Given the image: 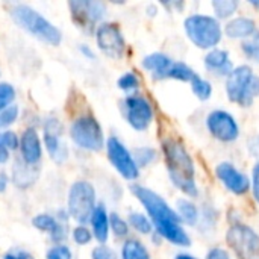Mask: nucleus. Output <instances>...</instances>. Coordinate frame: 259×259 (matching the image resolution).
Listing matches in <instances>:
<instances>
[{
	"instance_id": "nucleus-32",
	"label": "nucleus",
	"mask_w": 259,
	"mask_h": 259,
	"mask_svg": "<svg viewBox=\"0 0 259 259\" xmlns=\"http://www.w3.org/2000/svg\"><path fill=\"white\" fill-rule=\"evenodd\" d=\"M109 228L112 229V232L118 238H123V237H126L129 234V225L117 214L109 215Z\"/></svg>"
},
{
	"instance_id": "nucleus-13",
	"label": "nucleus",
	"mask_w": 259,
	"mask_h": 259,
	"mask_svg": "<svg viewBox=\"0 0 259 259\" xmlns=\"http://www.w3.org/2000/svg\"><path fill=\"white\" fill-rule=\"evenodd\" d=\"M70 9L77 26L88 32L96 27L106 11L102 2H70Z\"/></svg>"
},
{
	"instance_id": "nucleus-23",
	"label": "nucleus",
	"mask_w": 259,
	"mask_h": 259,
	"mask_svg": "<svg viewBox=\"0 0 259 259\" xmlns=\"http://www.w3.org/2000/svg\"><path fill=\"white\" fill-rule=\"evenodd\" d=\"M121 259H150V255L141 241L127 240L121 247Z\"/></svg>"
},
{
	"instance_id": "nucleus-11",
	"label": "nucleus",
	"mask_w": 259,
	"mask_h": 259,
	"mask_svg": "<svg viewBox=\"0 0 259 259\" xmlns=\"http://www.w3.org/2000/svg\"><path fill=\"white\" fill-rule=\"evenodd\" d=\"M124 117L131 127L135 131H146L153 120V108L152 103L143 96H127L123 102Z\"/></svg>"
},
{
	"instance_id": "nucleus-9",
	"label": "nucleus",
	"mask_w": 259,
	"mask_h": 259,
	"mask_svg": "<svg viewBox=\"0 0 259 259\" xmlns=\"http://www.w3.org/2000/svg\"><path fill=\"white\" fill-rule=\"evenodd\" d=\"M208 132L222 143H232L240 137V126L235 117L225 109H214L206 115Z\"/></svg>"
},
{
	"instance_id": "nucleus-24",
	"label": "nucleus",
	"mask_w": 259,
	"mask_h": 259,
	"mask_svg": "<svg viewBox=\"0 0 259 259\" xmlns=\"http://www.w3.org/2000/svg\"><path fill=\"white\" fill-rule=\"evenodd\" d=\"M35 181V170L33 165L23 162H15L14 167V182L18 187H29Z\"/></svg>"
},
{
	"instance_id": "nucleus-30",
	"label": "nucleus",
	"mask_w": 259,
	"mask_h": 259,
	"mask_svg": "<svg viewBox=\"0 0 259 259\" xmlns=\"http://www.w3.org/2000/svg\"><path fill=\"white\" fill-rule=\"evenodd\" d=\"M194 76H196V73L190 65H187L182 61H176L171 79H176V80H181V82H191L194 79Z\"/></svg>"
},
{
	"instance_id": "nucleus-25",
	"label": "nucleus",
	"mask_w": 259,
	"mask_h": 259,
	"mask_svg": "<svg viewBox=\"0 0 259 259\" xmlns=\"http://www.w3.org/2000/svg\"><path fill=\"white\" fill-rule=\"evenodd\" d=\"M217 18H229L235 14L240 6L238 0H214L211 3Z\"/></svg>"
},
{
	"instance_id": "nucleus-34",
	"label": "nucleus",
	"mask_w": 259,
	"mask_h": 259,
	"mask_svg": "<svg viewBox=\"0 0 259 259\" xmlns=\"http://www.w3.org/2000/svg\"><path fill=\"white\" fill-rule=\"evenodd\" d=\"M17 115H18V109L15 106H9V108L0 111V129L14 123Z\"/></svg>"
},
{
	"instance_id": "nucleus-39",
	"label": "nucleus",
	"mask_w": 259,
	"mask_h": 259,
	"mask_svg": "<svg viewBox=\"0 0 259 259\" xmlns=\"http://www.w3.org/2000/svg\"><path fill=\"white\" fill-rule=\"evenodd\" d=\"M250 187L253 191V197L259 203V161L255 164L253 171H252V179H250Z\"/></svg>"
},
{
	"instance_id": "nucleus-21",
	"label": "nucleus",
	"mask_w": 259,
	"mask_h": 259,
	"mask_svg": "<svg viewBox=\"0 0 259 259\" xmlns=\"http://www.w3.org/2000/svg\"><path fill=\"white\" fill-rule=\"evenodd\" d=\"M32 223H33L35 228H38V229H41V231H44V232H50L52 240L56 241V243L64 241V238H65V235H67L65 229H64L52 215H46V214L38 215V217L33 219Z\"/></svg>"
},
{
	"instance_id": "nucleus-31",
	"label": "nucleus",
	"mask_w": 259,
	"mask_h": 259,
	"mask_svg": "<svg viewBox=\"0 0 259 259\" xmlns=\"http://www.w3.org/2000/svg\"><path fill=\"white\" fill-rule=\"evenodd\" d=\"M117 85H118L120 90H123V91H126V93H134V91H137L138 87H140V79H138V76H137L135 73L127 71V73H124V74L118 79Z\"/></svg>"
},
{
	"instance_id": "nucleus-22",
	"label": "nucleus",
	"mask_w": 259,
	"mask_h": 259,
	"mask_svg": "<svg viewBox=\"0 0 259 259\" xmlns=\"http://www.w3.org/2000/svg\"><path fill=\"white\" fill-rule=\"evenodd\" d=\"M176 206H178L176 214L181 219L182 225L194 226V225L199 223V220H200L199 208L190 199H179L178 203H176Z\"/></svg>"
},
{
	"instance_id": "nucleus-35",
	"label": "nucleus",
	"mask_w": 259,
	"mask_h": 259,
	"mask_svg": "<svg viewBox=\"0 0 259 259\" xmlns=\"http://www.w3.org/2000/svg\"><path fill=\"white\" fill-rule=\"evenodd\" d=\"M73 238H74V241H76L77 244L83 246V244H88V243L91 241L93 235H91V232H90L85 226H79V228L74 229Z\"/></svg>"
},
{
	"instance_id": "nucleus-27",
	"label": "nucleus",
	"mask_w": 259,
	"mask_h": 259,
	"mask_svg": "<svg viewBox=\"0 0 259 259\" xmlns=\"http://www.w3.org/2000/svg\"><path fill=\"white\" fill-rule=\"evenodd\" d=\"M190 83H191V90H193L194 96L199 100L205 102V100H208L211 97V94H212V85L206 79H203L199 74H196L194 79Z\"/></svg>"
},
{
	"instance_id": "nucleus-42",
	"label": "nucleus",
	"mask_w": 259,
	"mask_h": 259,
	"mask_svg": "<svg viewBox=\"0 0 259 259\" xmlns=\"http://www.w3.org/2000/svg\"><path fill=\"white\" fill-rule=\"evenodd\" d=\"M9 159V149L3 144V141L0 140V164L8 162Z\"/></svg>"
},
{
	"instance_id": "nucleus-38",
	"label": "nucleus",
	"mask_w": 259,
	"mask_h": 259,
	"mask_svg": "<svg viewBox=\"0 0 259 259\" xmlns=\"http://www.w3.org/2000/svg\"><path fill=\"white\" fill-rule=\"evenodd\" d=\"M0 140L9 149V152L15 150L18 147V138H17V135L14 132H3V134H0Z\"/></svg>"
},
{
	"instance_id": "nucleus-33",
	"label": "nucleus",
	"mask_w": 259,
	"mask_h": 259,
	"mask_svg": "<svg viewBox=\"0 0 259 259\" xmlns=\"http://www.w3.org/2000/svg\"><path fill=\"white\" fill-rule=\"evenodd\" d=\"M15 90L9 83H0V111L9 108L8 105L14 100Z\"/></svg>"
},
{
	"instance_id": "nucleus-36",
	"label": "nucleus",
	"mask_w": 259,
	"mask_h": 259,
	"mask_svg": "<svg viewBox=\"0 0 259 259\" xmlns=\"http://www.w3.org/2000/svg\"><path fill=\"white\" fill-rule=\"evenodd\" d=\"M47 259H71V252L67 246H55L49 250Z\"/></svg>"
},
{
	"instance_id": "nucleus-17",
	"label": "nucleus",
	"mask_w": 259,
	"mask_h": 259,
	"mask_svg": "<svg viewBox=\"0 0 259 259\" xmlns=\"http://www.w3.org/2000/svg\"><path fill=\"white\" fill-rule=\"evenodd\" d=\"M205 67L208 71H211L215 76H229L234 70L231 56L228 50L223 49H212L205 56Z\"/></svg>"
},
{
	"instance_id": "nucleus-40",
	"label": "nucleus",
	"mask_w": 259,
	"mask_h": 259,
	"mask_svg": "<svg viewBox=\"0 0 259 259\" xmlns=\"http://www.w3.org/2000/svg\"><path fill=\"white\" fill-rule=\"evenodd\" d=\"M206 259H231V255L222 247H214L208 252Z\"/></svg>"
},
{
	"instance_id": "nucleus-14",
	"label": "nucleus",
	"mask_w": 259,
	"mask_h": 259,
	"mask_svg": "<svg viewBox=\"0 0 259 259\" xmlns=\"http://www.w3.org/2000/svg\"><path fill=\"white\" fill-rule=\"evenodd\" d=\"M219 181L235 196H243L250 190V179L231 162H220L215 168Z\"/></svg>"
},
{
	"instance_id": "nucleus-7",
	"label": "nucleus",
	"mask_w": 259,
	"mask_h": 259,
	"mask_svg": "<svg viewBox=\"0 0 259 259\" xmlns=\"http://www.w3.org/2000/svg\"><path fill=\"white\" fill-rule=\"evenodd\" d=\"M226 241L238 259H259V235L247 225L231 226Z\"/></svg>"
},
{
	"instance_id": "nucleus-4",
	"label": "nucleus",
	"mask_w": 259,
	"mask_h": 259,
	"mask_svg": "<svg viewBox=\"0 0 259 259\" xmlns=\"http://www.w3.org/2000/svg\"><path fill=\"white\" fill-rule=\"evenodd\" d=\"M226 93L231 102L241 106H250L259 94V77L255 76L252 67H234L231 74L226 77Z\"/></svg>"
},
{
	"instance_id": "nucleus-16",
	"label": "nucleus",
	"mask_w": 259,
	"mask_h": 259,
	"mask_svg": "<svg viewBox=\"0 0 259 259\" xmlns=\"http://www.w3.org/2000/svg\"><path fill=\"white\" fill-rule=\"evenodd\" d=\"M44 143L53 161L64 162L67 159V147L61 140V126L56 120L47 121L44 131Z\"/></svg>"
},
{
	"instance_id": "nucleus-15",
	"label": "nucleus",
	"mask_w": 259,
	"mask_h": 259,
	"mask_svg": "<svg viewBox=\"0 0 259 259\" xmlns=\"http://www.w3.org/2000/svg\"><path fill=\"white\" fill-rule=\"evenodd\" d=\"M175 65H176L175 59H171L168 55L159 53V52L150 53V55L144 56V59H143V67L158 80L171 79Z\"/></svg>"
},
{
	"instance_id": "nucleus-37",
	"label": "nucleus",
	"mask_w": 259,
	"mask_h": 259,
	"mask_svg": "<svg viewBox=\"0 0 259 259\" xmlns=\"http://www.w3.org/2000/svg\"><path fill=\"white\" fill-rule=\"evenodd\" d=\"M93 259H118L117 255L114 253V250H111L106 246H99L93 250Z\"/></svg>"
},
{
	"instance_id": "nucleus-1",
	"label": "nucleus",
	"mask_w": 259,
	"mask_h": 259,
	"mask_svg": "<svg viewBox=\"0 0 259 259\" xmlns=\"http://www.w3.org/2000/svg\"><path fill=\"white\" fill-rule=\"evenodd\" d=\"M131 190L144 206L147 217L150 219L159 237L165 238L175 246H190V235L184 229L176 211L165 202V199L143 185H132Z\"/></svg>"
},
{
	"instance_id": "nucleus-5",
	"label": "nucleus",
	"mask_w": 259,
	"mask_h": 259,
	"mask_svg": "<svg viewBox=\"0 0 259 259\" xmlns=\"http://www.w3.org/2000/svg\"><path fill=\"white\" fill-rule=\"evenodd\" d=\"M11 15L18 26L30 32L38 39L53 46L61 42V32L32 8L26 5H18L11 11Z\"/></svg>"
},
{
	"instance_id": "nucleus-20",
	"label": "nucleus",
	"mask_w": 259,
	"mask_h": 259,
	"mask_svg": "<svg viewBox=\"0 0 259 259\" xmlns=\"http://www.w3.org/2000/svg\"><path fill=\"white\" fill-rule=\"evenodd\" d=\"M90 222H91L93 234H94L96 240L103 244L108 240V235H109V215H108L103 205L96 206Z\"/></svg>"
},
{
	"instance_id": "nucleus-26",
	"label": "nucleus",
	"mask_w": 259,
	"mask_h": 259,
	"mask_svg": "<svg viewBox=\"0 0 259 259\" xmlns=\"http://www.w3.org/2000/svg\"><path fill=\"white\" fill-rule=\"evenodd\" d=\"M129 223L137 232H140L143 235H149L155 229L150 219L146 214H141V212H131L129 214Z\"/></svg>"
},
{
	"instance_id": "nucleus-44",
	"label": "nucleus",
	"mask_w": 259,
	"mask_h": 259,
	"mask_svg": "<svg viewBox=\"0 0 259 259\" xmlns=\"http://www.w3.org/2000/svg\"><path fill=\"white\" fill-rule=\"evenodd\" d=\"M175 259H197L194 258L193 255H190V253H179V255H176V258Z\"/></svg>"
},
{
	"instance_id": "nucleus-6",
	"label": "nucleus",
	"mask_w": 259,
	"mask_h": 259,
	"mask_svg": "<svg viewBox=\"0 0 259 259\" xmlns=\"http://www.w3.org/2000/svg\"><path fill=\"white\" fill-rule=\"evenodd\" d=\"M96 209V193L91 184L79 181L73 184L68 194V211L70 215L79 222L85 223L91 219Z\"/></svg>"
},
{
	"instance_id": "nucleus-8",
	"label": "nucleus",
	"mask_w": 259,
	"mask_h": 259,
	"mask_svg": "<svg viewBox=\"0 0 259 259\" xmlns=\"http://www.w3.org/2000/svg\"><path fill=\"white\" fill-rule=\"evenodd\" d=\"M71 140L82 149L99 152L105 144L103 131L96 118L80 117L71 124Z\"/></svg>"
},
{
	"instance_id": "nucleus-43",
	"label": "nucleus",
	"mask_w": 259,
	"mask_h": 259,
	"mask_svg": "<svg viewBox=\"0 0 259 259\" xmlns=\"http://www.w3.org/2000/svg\"><path fill=\"white\" fill-rule=\"evenodd\" d=\"M6 185H8V178H6L5 173H0V193L5 191Z\"/></svg>"
},
{
	"instance_id": "nucleus-12",
	"label": "nucleus",
	"mask_w": 259,
	"mask_h": 259,
	"mask_svg": "<svg viewBox=\"0 0 259 259\" xmlns=\"http://www.w3.org/2000/svg\"><path fill=\"white\" fill-rule=\"evenodd\" d=\"M96 39L99 49L112 59H120L126 52V41L120 27L114 23L99 24L96 30Z\"/></svg>"
},
{
	"instance_id": "nucleus-28",
	"label": "nucleus",
	"mask_w": 259,
	"mask_h": 259,
	"mask_svg": "<svg viewBox=\"0 0 259 259\" xmlns=\"http://www.w3.org/2000/svg\"><path fill=\"white\" fill-rule=\"evenodd\" d=\"M241 49H243V53L247 59L259 64V30H256V33L252 38L243 41Z\"/></svg>"
},
{
	"instance_id": "nucleus-10",
	"label": "nucleus",
	"mask_w": 259,
	"mask_h": 259,
	"mask_svg": "<svg viewBox=\"0 0 259 259\" xmlns=\"http://www.w3.org/2000/svg\"><path fill=\"white\" fill-rule=\"evenodd\" d=\"M108 158L115 170L127 181H135L140 176V167L137 165L134 155L126 149V146L115 137H111L106 143Z\"/></svg>"
},
{
	"instance_id": "nucleus-2",
	"label": "nucleus",
	"mask_w": 259,
	"mask_h": 259,
	"mask_svg": "<svg viewBox=\"0 0 259 259\" xmlns=\"http://www.w3.org/2000/svg\"><path fill=\"white\" fill-rule=\"evenodd\" d=\"M162 153L171 184L187 197H197L196 167L182 143L175 138H165L162 141Z\"/></svg>"
},
{
	"instance_id": "nucleus-19",
	"label": "nucleus",
	"mask_w": 259,
	"mask_h": 259,
	"mask_svg": "<svg viewBox=\"0 0 259 259\" xmlns=\"http://www.w3.org/2000/svg\"><path fill=\"white\" fill-rule=\"evenodd\" d=\"M21 158L26 164L35 165L41 158V143L35 129H27L21 137Z\"/></svg>"
},
{
	"instance_id": "nucleus-29",
	"label": "nucleus",
	"mask_w": 259,
	"mask_h": 259,
	"mask_svg": "<svg viewBox=\"0 0 259 259\" xmlns=\"http://www.w3.org/2000/svg\"><path fill=\"white\" fill-rule=\"evenodd\" d=\"M132 155L138 167H146L156 159V150L152 147H138L134 150Z\"/></svg>"
},
{
	"instance_id": "nucleus-18",
	"label": "nucleus",
	"mask_w": 259,
	"mask_h": 259,
	"mask_svg": "<svg viewBox=\"0 0 259 259\" xmlns=\"http://www.w3.org/2000/svg\"><path fill=\"white\" fill-rule=\"evenodd\" d=\"M256 23L250 17H235L225 26V35L231 39H249L256 33Z\"/></svg>"
},
{
	"instance_id": "nucleus-3",
	"label": "nucleus",
	"mask_w": 259,
	"mask_h": 259,
	"mask_svg": "<svg viewBox=\"0 0 259 259\" xmlns=\"http://www.w3.org/2000/svg\"><path fill=\"white\" fill-rule=\"evenodd\" d=\"M184 29L188 39L199 49L212 50L223 38V29L215 17L206 14H193L185 18Z\"/></svg>"
},
{
	"instance_id": "nucleus-41",
	"label": "nucleus",
	"mask_w": 259,
	"mask_h": 259,
	"mask_svg": "<svg viewBox=\"0 0 259 259\" xmlns=\"http://www.w3.org/2000/svg\"><path fill=\"white\" fill-rule=\"evenodd\" d=\"M5 259H33V258H32V255H29L27 252L14 250V252H9V253H6Z\"/></svg>"
},
{
	"instance_id": "nucleus-45",
	"label": "nucleus",
	"mask_w": 259,
	"mask_h": 259,
	"mask_svg": "<svg viewBox=\"0 0 259 259\" xmlns=\"http://www.w3.org/2000/svg\"><path fill=\"white\" fill-rule=\"evenodd\" d=\"M249 3H250L252 6H255V8H258L259 9V0H249Z\"/></svg>"
}]
</instances>
